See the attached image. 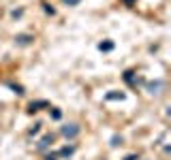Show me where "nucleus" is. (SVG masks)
I'll return each mask as SVG.
<instances>
[{
    "label": "nucleus",
    "instance_id": "nucleus-1",
    "mask_svg": "<svg viewBox=\"0 0 171 160\" xmlns=\"http://www.w3.org/2000/svg\"><path fill=\"white\" fill-rule=\"evenodd\" d=\"M62 137H66V139H73V137H77L79 134V126L77 124H66V126H62Z\"/></svg>",
    "mask_w": 171,
    "mask_h": 160
},
{
    "label": "nucleus",
    "instance_id": "nucleus-2",
    "mask_svg": "<svg viewBox=\"0 0 171 160\" xmlns=\"http://www.w3.org/2000/svg\"><path fill=\"white\" fill-rule=\"evenodd\" d=\"M32 41H34L32 34H17V36H15V43H17V45H30Z\"/></svg>",
    "mask_w": 171,
    "mask_h": 160
},
{
    "label": "nucleus",
    "instance_id": "nucleus-3",
    "mask_svg": "<svg viewBox=\"0 0 171 160\" xmlns=\"http://www.w3.org/2000/svg\"><path fill=\"white\" fill-rule=\"evenodd\" d=\"M163 81L158 79V81H152V83H148V90H150V94H158L160 92V90H163Z\"/></svg>",
    "mask_w": 171,
    "mask_h": 160
},
{
    "label": "nucleus",
    "instance_id": "nucleus-4",
    "mask_svg": "<svg viewBox=\"0 0 171 160\" xmlns=\"http://www.w3.org/2000/svg\"><path fill=\"white\" fill-rule=\"evenodd\" d=\"M52 141H54V134H45L43 139H41V143H39V149H45V147H49V145H52Z\"/></svg>",
    "mask_w": 171,
    "mask_h": 160
},
{
    "label": "nucleus",
    "instance_id": "nucleus-5",
    "mask_svg": "<svg viewBox=\"0 0 171 160\" xmlns=\"http://www.w3.org/2000/svg\"><path fill=\"white\" fill-rule=\"evenodd\" d=\"M105 98L107 100H122V98H124V94H122V92H109Z\"/></svg>",
    "mask_w": 171,
    "mask_h": 160
},
{
    "label": "nucleus",
    "instance_id": "nucleus-6",
    "mask_svg": "<svg viewBox=\"0 0 171 160\" xmlns=\"http://www.w3.org/2000/svg\"><path fill=\"white\" fill-rule=\"evenodd\" d=\"M99 49H101V51H111V49H113V43H111V41H105V43L99 45Z\"/></svg>",
    "mask_w": 171,
    "mask_h": 160
},
{
    "label": "nucleus",
    "instance_id": "nucleus-7",
    "mask_svg": "<svg viewBox=\"0 0 171 160\" xmlns=\"http://www.w3.org/2000/svg\"><path fill=\"white\" fill-rule=\"evenodd\" d=\"M45 105H47V103H45V100H41V103H32V105H30V109H28V111H30V113H34V111H39V107H45Z\"/></svg>",
    "mask_w": 171,
    "mask_h": 160
},
{
    "label": "nucleus",
    "instance_id": "nucleus-8",
    "mask_svg": "<svg viewBox=\"0 0 171 160\" xmlns=\"http://www.w3.org/2000/svg\"><path fill=\"white\" fill-rule=\"evenodd\" d=\"M73 152H75V147H62V149H60V154H62V156H71Z\"/></svg>",
    "mask_w": 171,
    "mask_h": 160
},
{
    "label": "nucleus",
    "instance_id": "nucleus-9",
    "mask_svg": "<svg viewBox=\"0 0 171 160\" xmlns=\"http://www.w3.org/2000/svg\"><path fill=\"white\" fill-rule=\"evenodd\" d=\"M124 81L133 83V73H131V71H126V73H124Z\"/></svg>",
    "mask_w": 171,
    "mask_h": 160
},
{
    "label": "nucleus",
    "instance_id": "nucleus-10",
    "mask_svg": "<svg viewBox=\"0 0 171 160\" xmlns=\"http://www.w3.org/2000/svg\"><path fill=\"white\" fill-rule=\"evenodd\" d=\"M39 130H41V122H36V124H34V128H30V134H36Z\"/></svg>",
    "mask_w": 171,
    "mask_h": 160
},
{
    "label": "nucleus",
    "instance_id": "nucleus-11",
    "mask_svg": "<svg viewBox=\"0 0 171 160\" xmlns=\"http://www.w3.org/2000/svg\"><path fill=\"white\" fill-rule=\"evenodd\" d=\"M52 118H54V120H60V118H62V113H60L58 109H54V111H52Z\"/></svg>",
    "mask_w": 171,
    "mask_h": 160
},
{
    "label": "nucleus",
    "instance_id": "nucleus-12",
    "mask_svg": "<svg viewBox=\"0 0 171 160\" xmlns=\"http://www.w3.org/2000/svg\"><path fill=\"white\" fill-rule=\"evenodd\" d=\"M120 143H122V139H120V137H113V139H111V145H113V147H118Z\"/></svg>",
    "mask_w": 171,
    "mask_h": 160
},
{
    "label": "nucleus",
    "instance_id": "nucleus-13",
    "mask_svg": "<svg viewBox=\"0 0 171 160\" xmlns=\"http://www.w3.org/2000/svg\"><path fill=\"white\" fill-rule=\"evenodd\" d=\"M13 90H15V94H24V88L21 85H11Z\"/></svg>",
    "mask_w": 171,
    "mask_h": 160
},
{
    "label": "nucleus",
    "instance_id": "nucleus-14",
    "mask_svg": "<svg viewBox=\"0 0 171 160\" xmlns=\"http://www.w3.org/2000/svg\"><path fill=\"white\" fill-rule=\"evenodd\" d=\"M64 2H66L68 7H75V5H79V0H64Z\"/></svg>",
    "mask_w": 171,
    "mask_h": 160
},
{
    "label": "nucleus",
    "instance_id": "nucleus-15",
    "mask_svg": "<svg viewBox=\"0 0 171 160\" xmlns=\"http://www.w3.org/2000/svg\"><path fill=\"white\" fill-rule=\"evenodd\" d=\"M43 7H45V13H52V15H54V13H56V11H54V9H52V7H49V5H43Z\"/></svg>",
    "mask_w": 171,
    "mask_h": 160
},
{
    "label": "nucleus",
    "instance_id": "nucleus-16",
    "mask_svg": "<svg viewBox=\"0 0 171 160\" xmlns=\"http://www.w3.org/2000/svg\"><path fill=\"white\" fill-rule=\"evenodd\" d=\"M21 13H24V11H21V9H17V11H13V17H21Z\"/></svg>",
    "mask_w": 171,
    "mask_h": 160
},
{
    "label": "nucleus",
    "instance_id": "nucleus-17",
    "mask_svg": "<svg viewBox=\"0 0 171 160\" xmlns=\"http://www.w3.org/2000/svg\"><path fill=\"white\" fill-rule=\"evenodd\" d=\"M126 160H137V156H126Z\"/></svg>",
    "mask_w": 171,
    "mask_h": 160
},
{
    "label": "nucleus",
    "instance_id": "nucleus-18",
    "mask_svg": "<svg viewBox=\"0 0 171 160\" xmlns=\"http://www.w3.org/2000/svg\"><path fill=\"white\" fill-rule=\"evenodd\" d=\"M124 2H126V5H133V0H124Z\"/></svg>",
    "mask_w": 171,
    "mask_h": 160
},
{
    "label": "nucleus",
    "instance_id": "nucleus-19",
    "mask_svg": "<svg viewBox=\"0 0 171 160\" xmlns=\"http://www.w3.org/2000/svg\"><path fill=\"white\" fill-rule=\"evenodd\" d=\"M47 160H54V158H52V156H49V158H47Z\"/></svg>",
    "mask_w": 171,
    "mask_h": 160
}]
</instances>
